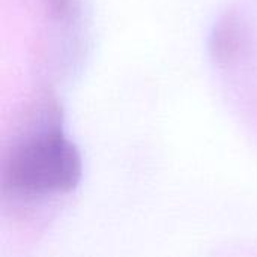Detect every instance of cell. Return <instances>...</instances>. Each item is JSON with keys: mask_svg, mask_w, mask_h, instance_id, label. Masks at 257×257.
Returning <instances> with one entry per match:
<instances>
[{"mask_svg": "<svg viewBox=\"0 0 257 257\" xmlns=\"http://www.w3.org/2000/svg\"><path fill=\"white\" fill-rule=\"evenodd\" d=\"M77 146L57 126L27 133L8 152L2 169L3 193L20 202H41L71 193L81 181Z\"/></svg>", "mask_w": 257, "mask_h": 257, "instance_id": "cell-1", "label": "cell"}]
</instances>
